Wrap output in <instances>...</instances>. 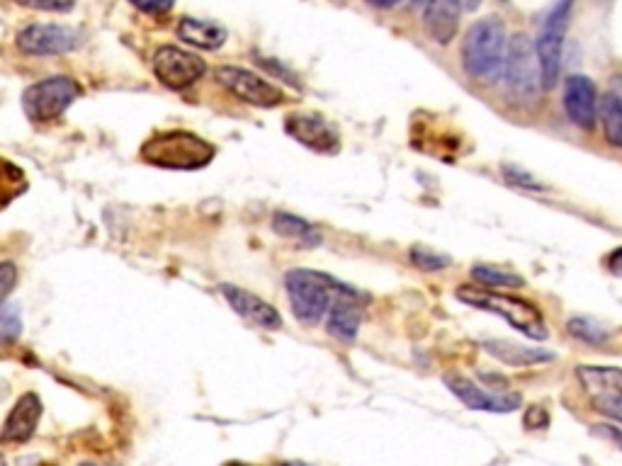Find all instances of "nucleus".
Masks as SVG:
<instances>
[{
  "instance_id": "37",
  "label": "nucleus",
  "mask_w": 622,
  "mask_h": 466,
  "mask_svg": "<svg viewBox=\"0 0 622 466\" xmlns=\"http://www.w3.org/2000/svg\"><path fill=\"white\" fill-rule=\"evenodd\" d=\"M411 3H421V0H411Z\"/></svg>"
},
{
  "instance_id": "25",
  "label": "nucleus",
  "mask_w": 622,
  "mask_h": 466,
  "mask_svg": "<svg viewBox=\"0 0 622 466\" xmlns=\"http://www.w3.org/2000/svg\"><path fill=\"white\" fill-rule=\"evenodd\" d=\"M567 331L569 335H574L576 340H584V343L588 345H603L605 340H608V331H605L603 326H598L596 321H591V318H584V316L571 318V321L567 323Z\"/></svg>"
},
{
  "instance_id": "32",
  "label": "nucleus",
  "mask_w": 622,
  "mask_h": 466,
  "mask_svg": "<svg viewBox=\"0 0 622 466\" xmlns=\"http://www.w3.org/2000/svg\"><path fill=\"white\" fill-rule=\"evenodd\" d=\"M523 423H525V428H530V430H542L547 423H550V416H547V411L542 406H530L528 411H525Z\"/></svg>"
},
{
  "instance_id": "20",
  "label": "nucleus",
  "mask_w": 622,
  "mask_h": 466,
  "mask_svg": "<svg viewBox=\"0 0 622 466\" xmlns=\"http://www.w3.org/2000/svg\"><path fill=\"white\" fill-rule=\"evenodd\" d=\"M484 350L508 367H528V365H540V362L554 360L552 352L525 348V345L511 343V340H486Z\"/></svg>"
},
{
  "instance_id": "24",
  "label": "nucleus",
  "mask_w": 622,
  "mask_h": 466,
  "mask_svg": "<svg viewBox=\"0 0 622 466\" xmlns=\"http://www.w3.org/2000/svg\"><path fill=\"white\" fill-rule=\"evenodd\" d=\"M472 277L477 280L482 287H525V280L516 272L501 270V267H491V265H474L472 267Z\"/></svg>"
},
{
  "instance_id": "15",
  "label": "nucleus",
  "mask_w": 622,
  "mask_h": 466,
  "mask_svg": "<svg viewBox=\"0 0 622 466\" xmlns=\"http://www.w3.org/2000/svg\"><path fill=\"white\" fill-rule=\"evenodd\" d=\"M363 323V306H360V294L355 289H341L338 297L331 301V309L326 314V328L333 338L355 340Z\"/></svg>"
},
{
  "instance_id": "28",
  "label": "nucleus",
  "mask_w": 622,
  "mask_h": 466,
  "mask_svg": "<svg viewBox=\"0 0 622 466\" xmlns=\"http://www.w3.org/2000/svg\"><path fill=\"white\" fill-rule=\"evenodd\" d=\"M501 173H503V180H506L508 185L518 187V190H525V192H542L545 190V185L537 183L535 175H530L528 170H523L518 166H501Z\"/></svg>"
},
{
  "instance_id": "12",
  "label": "nucleus",
  "mask_w": 622,
  "mask_h": 466,
  "mask_svg": "<svg viewBox=\"0 0 622 466\" xmlns=\"http://www.w3.org/2000/svg\"><path fill=\"white\" fill-rule=\"evenodd\" d=\"M285 132L316 153H336L341 149L338 132L319 115H290L285 119Z\"/></svg>"
},
{
  "instance_id": "7",
  "label": "nucleus",
  "mask_w": 622,
  "mask_h": 466,
  "mask_svg": "<svg viewBox=\"0 0 622 466\" xmlns=\"http://www.w3.org/2000/svg\"><path fill=\"white\" fill-rule=\"evenodd\" d=\"M571 5H574V0H559L552 13L545 17L540 39H537V59H540V76L545 90H552L559 81V73H562V47Z\"/></svg>"
},
{
  "instance_id": "2",
  "label": "nucleus",
  "mask_w": 622,
  "mask_h": 466,
  "mask_svg": "<svg viewBox=\"0 0 622 466\" xmlns=\"http://www.w3.org/2000/svg\"><path fill=\"white\" fill-rule=\"evenodd\" d=\"M457 299L462 304L474 306V309L489 311V314L503 318L506 323H511L516 331L533 340H545L550 331H547V323L542 318L540 309L530 301L511 297V294H499V292H489V287H457Z\"/></svg>"
},
{
  "instance_id": "31",
  "label": "nucleus",
  "mask_w": 622,
  "mask_h": 466,
  "mask_svg": "<svg viewBox=\"0 0 622 466\" xmlns=\"http://www.w3.org/2000/svg\"><path fill=\"white\" fill-rule=\"evenodd\" d=\"M15 282H18V270L13 263H0V304L8 299V294L13 292Z\"/></svg>"
},
{
  "instance_id": "11",
  "label": "nucleus",
  "mask_w": 622,
  "mask_h": 466,
  "mask_svg": "<svg viewBox=\"0 0 622 466\" xmlns=\"http://www.w3.org/2000/svg\"><path fill=\"white\" fill-rule=\"evenodd\" d=\"M445 386L457 396L467 408L472 411H486V413H513L520 408V396L518 394H491L484 391L482 386H477L472 379L467 377H445Z\"/></svg>"
},
{
  "instance_id": "29",
  "label": "nucleus",
  "mask_w": 622,
  "mask_h": 466,
  "mask_svg": "<svg viewBox=\"0 0 622 466\" xmlns=\"http://www.w3.org/2000/svg\"><path fill=\"white\" fill-rule=\"evenodd\" d=\"M15 3L25 5V8L44 10V13H69L76 0H15Z\"/></svg>"
},
{
  "instance_id": "8",
  "label": "nucleus",
  "mask_w": 622,
  "mask_h": 466,
  "mask_svg": "<svg viewBox=\"0 0 622 466\" xmlns=\"http://www.w3.org/2000/svg\"><path fill=\"white\" fill-rule=\"evenodd\" d=\"M217 81L229 90L231 95L248 102V105L256 107H277L287 100L285 90L277 88L265 78H260L258 73L248 71V68L241 66H219L214 71Z\"/></svg>"
},
{
  "instance_id": "5",
  "label": "nucleus",
  "mask_w": 622,
  "mask_h": 466,
  "mask_svg": "<svg viewBox=\"0 0 622 466\" xmlns=\"http://www.w3.org/2000/svg\"><path fill=\"white\" fill-rule=\"evenodd\" d=\"M81 93V85L69 76L44 78V81L30 85L22 93V110L37 124L54 122V119H59L69 110L73 102L81 98Z\"/></svg>"
},
{
  "instance_id": "9",
  "label": "nucleus",
  "mask_w": 622,
  "mask_h": 466,
  "mask_svg": "<svg viewBox=\"0 0 622 466\" xmlns=\"http://www.w3.org/2000/svg\"><path fill=\"white\" fill-rule=\"evenodd\" d=\"M22 54L59 56L76 51L83 44V32L69 25H30L15 39Z\"/></svg>"
},
{
  "instance_id": "22",
  "label": "nucleus",
  "mask_w": 622,
  "mask_h": 466,
  "mask_svg": "<svg viewBox=\"0 0 622 466\" xmlns=\"http://www.w3.org/2000/svg\"><path fill=\"white\" fill-rule=\"evenodd\" d=\"M273 231L280 233L285 238H294V241H302L307 246H316L321 241V233L316 226H311L309 221L294 217V214L277 212L273 217Z\"/></svg>"
},
{
  "instance_id": "18",
  "label": "nucleus",
  "mask_w": 622,
  "mask_h": 466,
  "mask_svg": "<svg viewBox=\"0 0 622 466\" xmlns=\"http://www.w3.org/2000/svg\"><path fill=\"white\" fill-rule=\"evenodd\" d=\"M576 377H579L581 386L591 399L593 406L598 403L622 396V369L620 367H591L581 365L576 367Z\"/></svg>"
},
{
  "instance_id": "19",
  "label": "nucleus",
  "mask_w": 622,
  "mask_h": 466,
  "mask_svg": "<svg viewBox=\"0 0 622 466\" xmlns=\"http://www.w3.org/2000/svg\"><path fill=\"white\" fill-rule=\"evenodd\" d=\"M175 32H178V37L183 39L185 44H192V47L207 51L224 47L226 37H229L222 25H217V22L212 20H197V17H183V20L178 22V30Z\"/></svg>"
},
{
  "instance_id": "27",
  "label": "nucleus",
  "mask_w": 622,
  "mask_h": 466,
  "mask_svg": "<svg viewBox=\"0 0 622 466\" xmlns=\"http://www.w3.org/2000/svg\"><path fill=\"white\" fill-rule=\"evenodd\" d=\"M411 263L423 272H440V270H445V267H450L452 260L448 258V255L435 253V250L411 248Z\"/></svg>"
},
{
  "instance_id": "10",
  "label": "nucleus",
  "mask_w": 622,
  "mask_h": 466,
  "mask_svg": "<svg viewBox=\"0 0 622 466\" xmlns=\"http://www.w3.org/2000/svg\"><path fill=\"white\" fill-rule=\"evenodd\" d=\"M154 73L166 88L185 90L207 73L205 59L180 47H161L154 54Z\"/></svg>"
},
{
  "instance_id": "26",
  "label": "nucleus",
  "mask_w": 622,
  "mask_h": 466,
  "mask_svg": "<svg viewBox=\"0 0 622 466\" xmlns=\"http://www.w3.org/2000/svg\"><path fill=\"white\" fill-rule=\"evenodd\" d=\"M22 333V314L18 304H0V343L10 345Z\"/></svg>"
},
{
  "instance_id": "33",
  "label": "nucleus",
  "mask_w": 622,
  "mask_h": 466,
  "mask_svg": "<svg viewBox=\"0 0 622 466\" xmlns=\"http://www.w3.org/2000/svg\"><path fill=\"white\" fill-rule=\"evenodd\" d=\"M593 433H596L598 437H603V440L615 442V445L622 450V428H615V425H596Z\"/></svg>"
},
{
  "instance_id": "17",
  "label": "nucleus",
  "mask_w": 622,
  "mask_h": 466,
  "mask_svg": "<svg viewBox=\"0 0 622 466\" xmlns=\"http://www.w3.org/2000/svg\"><path fill=\"white\" fill-rule=\"evenodd\" d=\"M460 0H428L423 10V25L433 42L450 44L460 30Z\"/></svg>"
},
{
  "instance_id": "1",
  "label": "nucleus",
  "mask_w": 622,
  "mask_h": 466,
  "mask_svg": "<svg viewBox=\"0 0 622 466\" xmlns=\"http://www.w3.org/2000/svg\"><path fill=\"white\" fill-rule=\"evenodd\" d=\"M508 32L501 17L489 15L469 27L462 39V68L474 81H491L501 76L508 54Z\"/></svg>"
},
{
  "instance_id": "36",
  "label": "nucleus",
  "mask_w": 622,
  "mask_h": 466,
  "mask_svg": "<svg viewBox=\"0 0 622 466\" xmlns=\"http://www.w3.org/2000/svg\"><path fill=\"white\" fill-rule=\"evenodd\" d=\"M462 3V10H467V13H474V10L479 8V5L484 3V0H460Z\"/></svg>"
},
{
  "instance_id": "3",
  "label": "nucleus",
  "mask_w": 622,
  "mask_h": 466,
  "mask_svg": "<svg viewBox=\"0 0 622 466\" xmlns=\"http://www.w3.org/2000/svg\"><path fill=\"white\" fill-rule=\"evenodd\" d=\"M214 149L202 136L173 129V132L154 134L141 146V158L156 168L166 170H200L214 158Z\"/></svg>"
},
{
  "instance_id": "6",
  "label": "nucleus",
  "mask_w": 622,
  "mask_h": 466,
  "mask_svg": "<svg viewBox=\"0 0 622 466\" xmlns=\"http://www.w3.org/2000/svg\"><path fill=\"white\" fill-rule=\"evenodd\" d=\"M501 78L506 81L508 93L518 100H533L537 88L542 85L540 59H537V47L525 34H516L508 42L506 64H503Z\"/></svg>"
},
{
  "instance_id": "21",
  "label": "nucleus",
  "mask_w": 622,
  "mask_h": 466,
  "mask_svg": "<svg viewBox=\"0 0 622 466\" xmlns=\"http://www.w3.org/2000/svg\"><path fill=\"white\" fill-rule=\"evenodd\" d=\"M598 117L603 122L605 141L622 151V98L615 93L603 95V100L598 102Z\"/></svg>"
},
{
  "instance_id": "35",
  "label": "nucleus",
  "mask_w": 622,
  "mask_h": 466,
  "mask_svg": "<svg viewBox=\"0 0 622 466\" xmlns=\"http://www.w3.org/2000/svg\"><path fill=\"white\" fill-rule=\"evenodd\" d=\"M365 3H370V5H375V8H397L399 3H404V0H365Z\"/></svg>"
},
{
  "instance_id": "14",
  "label": "nucleus",
  "mask_w": 622,
  "mask_h": 466,
  "mask_svg": "<svg viewBox=\"0 0 622 466\" xmlns=\"http://www.w3.org/2000/svg\"><path fill=\"white\" fill-rule=\"evenodd\" d=\"M222 294L236 314L248 318L256 326L265 328V331H280L282 328V316L277 314L275 306H270L268 301L256 297L248 289L236 287V284H222Z\"/></svg>"
},
{
  "instance_id": "4",
  "label": "nucleus",
  "mask_w": 622,
  "mask_h": 466,
  "mask_svg": "<svg viewBox=\"0 0 622 466\" xmlns=\"http://www.w3.org/2000/svg\"><path fill=\"white\" fill-rule=\"evenodd\" d=\"M285 287L294 318L302 321L304 326H316V323H321V318L329 314L333 292L346 289V284H341L326 272L297 267V270H290L285 275Z\"/></svg>"
},
{
  "instance_id": "23",
  "label": "nucleus",
  "mask_w": 622,
  "mask_h": 466,
  "mask_svg": "<svg viewBox=\"0 0 622 466\" xmlns=\"http://www.w3.org/2000/svg\"><path fill=\"white\" fill-rule=\"evenodd\" d=\"M27 190V178L22 173V168L15 163L0 158V209L8 207L15 197L22 195Z\"/></svg>"
},
{
  "instance_id": "16",
  "label": "nucleus",
  "mask_w": 622,
  "mask_h": 466,
  "mask_svg": "<svg viewBox=\"0 0 622 466\" xmlns=\"http://www.w3.org/2000/svg\"><path fill=\"white\" fill-rule=\"evenodd\" d=\"M39 418H42V401L37 394H22L13 406L10 416L5 418L3 430H0V442H13L22 445L35 435Z\"/></svg>"
},
{
  "instance_id": "13",
  "label": "nucleus",
  "mask_w": 622,
  "mask_h": 466,
  "mask_svg": "<svg viewBox=\"0 0 622 466\" xmlns=\"http://www.w3.org/2000/svg\"><path fill=\"white\" fill-rule=\"evenodd\" d=\"M562 105L564 110H567V117L576 124V127L586 129V132H591V129L596 127L598 93L591 78L569 76L567 83H564Z\"/></svg>"
},
{
  "instance_id": "30",
  "label": "nucleus",
  "mask_w": 622,
  "mask_h": 466,
  "mask_svg": "<svg viewBox=\"0 0 622 466\" xmlns=\"http://www.w3.org/2000/svg\"><path fill=\"white\" fill-rule=\"evenodd\" d=\"M129 3H132L137 10H141V13L161 17L171 13L175 0H129Z\"/></svg>"
},
{
  "instance_id": "34",
  "label": "nucleus",
  "mask_w": 622,
  "mask_h": 466,
  "mask_svg": "<svg viewBox=\"0 0 622 466\" xmlns=\"http://www.w3.org/2000/svg\"><path fill=\"white\" fill-rule=\"evenodd\" d=\"M605 265H608V270L613 272V275L622 277V248H615L613 253L608 255V260H605Z\"/></svg>"
}]
</instances>
